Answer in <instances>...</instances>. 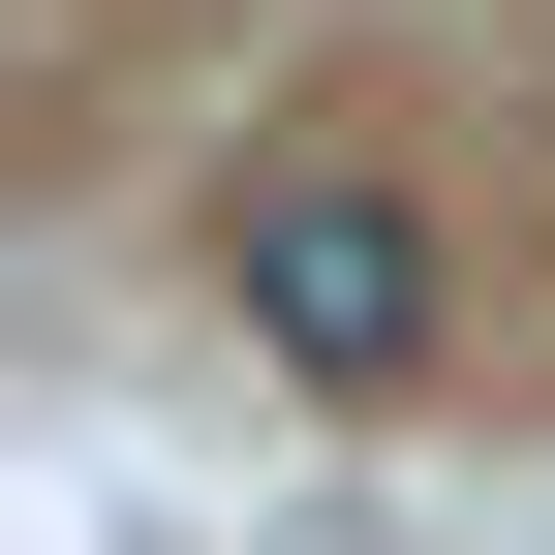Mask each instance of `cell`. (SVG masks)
Returning <instances> with one entry per match:
<instances>
[{
	"label": "cell",
	"mask_w": 555,
	"mask_h": 555,
	"mask_svg": "<svg viewBox=\"0 0 555 555\" xmlns=\"http://www.w3.org/2000/svg\"><path fill=\"white\" fill-rule=\"evenodd\" d=\"M217 309H247L278 401H433V339H463V217H433L401 155H278L247 217H217Z\"/></svg>",
	"instance_id": "obj_1"
}]
</instances>
